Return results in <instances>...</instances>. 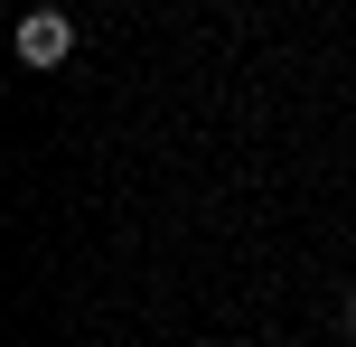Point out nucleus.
<instances>
[{
	"label": "nucleus",
	"mask_w": 356,
	"mask_h": 347,
	"mask_svg": "<svg viewBox=\"0 0 356 347\" xmlns=\"http://www.w3.org/2000/svg\"><path fill=\"white\" fill-rule=\"evenodd\" d=\"M75 56V19L66 10H29L19 19V66H66Z\"/></svg>",
	"instance_id": "obj_1"
},
{
	"label": "nucleus",
	"mask_w": 356,
	"mask_h": 347,
	"mask_svg": "<svg viewBox=\"0 0 356 347\" xmlns=\"http://www.w3.org/2000/svg\"><path fill=\"white\" fill-rule=\"evenodd\" d=\"M347 329H356V291H347Z\"/></svg>",
	"instance_id": "obj_2"
}]
</instances>
